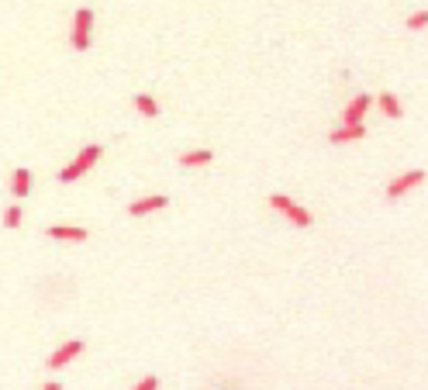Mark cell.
Here are the masks:
<instances>
[{
    "label": "cell",
    "mask_w": 428,
    "mask_h": 390,
    "mask_svg": "<svg viewBox=\"0 0 428 390\" xmlns=\"http://www.w3.org/2000/svg\"><path fill=\"white\" fill-rule=\"evenodd\" d=\"M377 107H380V111H384L387 117H401V114H404V107H401V100L394 97L390 90H384V94L377 97Z\"/></svg>",
    "instance_id": "cell-12"
},
{
    "label": "cell",
    "mask_w": 428,
    "mask_h": 390,
    "mask_svg": "<svg viewBox=\"0 0 428 390\" xmlns=\"http://www.w3.org/2000/svg\"><path fill=\"white\" fill-rule=\"evenodd\" d=\"M83 349H87V346H83L80 339H69V342H63V346H59V349L49 356V370H52V373L66 370V363H73V359L83 352Z\"/></svg>",
    "instance_id": "cell-4"
},
{
    "label": "cell",
    "mask_w": 428,
    "mask_h": 390,
    "mask_svg": "<svg viewBox=\"0 0 428 390\" xmlns=\"http://www.w3.org/2000/svg\"><path fill=\"white\" fill-rule=\"evenodd\" d=\"M366 111H370V94H356L342 111V124H359L366 117Z\"/></svg>",
    "instance_id": "cell-7"
},
{
    "label": "cell",
    "mask_w": 428,
    "mask_h": 390,
    "mask_svg": "<svg viewBox=\"0 0 428 390\" xmlns=\"http://www.w3.org/2000/svg\"><path fill=\"white\" fill-rule=\"evenodd\" d=\"M21 218H24V214H21V207H17V204H10V207L3 211V228H21Z\"/></svg>",
    "instance_id": "cell-14"
},
{
    "label": "cell",
    "mask_w": 428,
    "mask_h": 390,
    "mask_svg": "<svg viewBox=\"0 0 428 390\" xmlns=\"http://www.w3.org/2000/svg\"><path fill=\"white\" fill-rule=\"evenodd\" d=\"M135 111L145 114V117H159V104H156V97H149V94H135Z\"/></svg>",
    "instance_id": "cell-13"
},
{
    "label": "cell",
    "mask_w": 428,
    "mask_h": 390,
    "mask_svg": "<svg viewBox=\"0 0 428 390\" xmlns=\"http://www.w3.org/2000/svg\"><path fill=\"white\" fill-rule=\"evenodd\" d=\"M101 159V145H83L80 152H76V159L66 166V170H59V180L63 184H73V180H80L83 173H90L94 170V163Z\"/></svg>",
    "instance_id": "cell-2"
},
{
    "label": "cell",
    "mask_w": 428,
    "mask_h": 390,
    "mask_svg": "<svg viewBox=\"0 0 428 390\" xmlns=\"http://www.w3.org/2000/svg\"><path fill=\"white\" fill-rule=\"evenodd\" d=\"M425 24H428V10H415V14L408 17V28H411V31H422Z\"/></svg>",
    "instance_id": "cell-15"
},
{
    "label": "cell",
    "mask_w": 428,
    "mask_h": 390,
    "mask_svg": "<svg viewBox=\"0 0 428 390\" xmlns=\"http://www.w3.org/2000/svg\"><path fill=\"white\" fill-rule=\"evenodd\" d=\"M214 159L211 149H190V152H183L180 156V166H187V170H197V166H208Z\"/></svg>",
    "instance_id": "cell-11"
},
{
    "label": "cell",
    "mask_w": 428,
    "mask_h": 390,
    "mask_svg": "<svg viewBox=\"0 0 428 390\" xmlns=\"http://www.w3.org/2000/svg\"><path fill=\"white\" fill-rule=\"evenodd\" d=\"M270 207L273 211H280L290 225H297V228H311L315 225V214L308 211V207H301L294 197H287V194H270Z\"/></svg>",
    "instance_id": "cell-1"
},
{
    "label": "cell",
    "mask_w": 428,
    "mask_h": 390,
    "mask_svg": "<svg viewBox=\"0 0 428 390\" xmlns=\"http://www.w3.org/2000/svg\"><path fill=\"white\" fill-rule=\"evenodd\" d=\"M49 238H56V242H87L90 231L80 228V225H52L49 228Z\"/></svg>",
    "instance_id": "cell-8"
},
{
    "label": "cell",
    "mask_w": 428,
    "mask_h": 390,
    "mask_svg": "<svg viewBox=\"0 0 428 390\" xmlns=\"http://www.w3.org/2000/svg\"><path fill=\"white\" fill-rule=\"evenodd\" d=\"M359 138H366V124H363V121H359V124H338V128L328 135V142H335V145L359 142Z\"/></svg>",
    "instance_id": "cell-9"
},
{
    "label": "cell",
    "mask_w": 428,
    "mask_h": 390,
    "mask_svg": "<svg viewBox=\"0 0 428 390\" xmlns=\"http://www.w3.org/2000/svg\"><path fill=\"white\" fill-rule=\"evenodd\" d=\"M156 387H159V377H152V373H149V377H142V380L135 384V390H156Z\"/></svg>",
    "instance_id": "cell-16"
},
{
    "label": "cell",
    "mask_w": 428,
    "mask_h": 390,
    "mask_svg": "<svg viewBox=\"0 0 428 390\" xmlns=\"http://www.w3.org/2000/svg\"><path fill=\"white\" fill-rule=\"evenodd\" d=\"M418 184H425V170H408V173H401V177H394L387 184V197L397 200V197H404L408 190H415Z\"/></svg>",
    "instance_id": "cell-5"
},
{
    "label": "cell",
    "mask_w": 428,
    "mask_h": 390,
    "mask_svg": "<svg viewBox=\"0 0 428 390\" xmlns=\"http://www.w3.org/2000/svg\"><path fill=\"white\" fill-rule=\"evenodd\" d=\"M31 184H35L31 170H28V166H17V170H14V177H10V194L14 197H28L31 194Z\"/></svg>",
    "instance_id": "cell-10"
},
{
    "label": "cell",
    "mask_w": 428,
    "mask_h": 390,
    "mask_svg": "<svg viewBox=\"0 0 428 390\" xmlns=\"http://www.w3.org/2000/svg\"><path fill=\"white\" fill-rule=\"evenodd\" d=\"M90 38H94V10L90 7H80L73 14V31H69V42L76 52H87L90 49Z\"/></svg>",
    "instance_id": "cell-3"
},
{
    "label": "cell",
    "mask_w": 428,
    "mask_h": 390,
    "mask_svg": "<svg viewBox=\"0 0 428 390\" xmlns=\"http://www.w3.org/2000/svg\"><path fill=\"white\" fill-rule=\"evenodd\" d=\"M170 204V197L166 194H149V197H138V200H131V207H128V214L131 218H145V214H152V211H163Z\"/></svg>",
    "instance_id": "cell-6"
}]
</instances>
